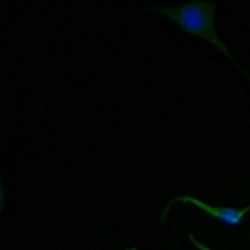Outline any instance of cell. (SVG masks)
<instances>
[{
    "label": "cell",
    "mask_w": 250,
    "mask_h": 250,
    "mask_svg": "<svg viewBox=\"0 0 250 250\" xmlns=\"http://www.w3.org/2000/svg\"><path fill=\"white\" fill-rule=\"evenodd\" d=\"M162 14H166L170 20L178 22L182 28H186L192 34H198L222 50L228 52L226 46L222 44V40L218 38V34L214 32L212 26V16H214V2H190V4H180V6H172V8H162Z\"/></svg>",
    "instance_id": "6da1fadb"
},
{
    "label": "cell",
    "mask_w": 250,
    "mask_h": 250,
    "mask_svg": "<svg viewBox=\"0 0 250 250\" xmlns=\"http://www.w3.org/2000/svg\"><path fill=\"white\" fill-rule=\"evenodd\" d=\"M172 202H190V204L198 206L200 210L208 212L210 216L222 220L228 226H234V228H238L242 224L244 216L250 214V206L248 208H242V210H236V208H216V206H210V204H206V202H202V200H198L194 196H178V198H172Z\"/></svg>",
    "instance_id": "7a4b0ae2"
},
{
    "label": "cell",
    "mask_w": 250,
    "mask_h": 250,
    "mask_svg": "<svg viewBox=\"0 0 250 250\" xmlns=\"http://www.w3.org/2000/svg\"><path fill=\"white\" fill-rule=\"evenodd\" d=\"M188 238H190V242H192V244H194V246H196L198 250H212V248H208L206 244H202V242H198V240H196L194 236H188Z\"/></svg>",
    "instance_id": "3957f363"
},
{
    "label": "cell",
    "mask_w": 250,
    "mask_h": 250,
    "mask_svg": "<svg viewBox=\"0 0 250 250\" xmlns=\"http://www.w3.org/2000/svg\"><path fill=\"white\" fill-rule=\"evenodd\" d=\"M2 182H0V212H2Z\"/></svg>",
    "instance_id": "277c9868"
},
{
    "label": "cell",
    "mask_w": 250,
    "mask_h": 250,
    "mask_svg": "<svg viewBox=\"0 0 250 250\" xmlns=\"http://www.w3.org/2000/svg\"><path fill=\"white\" fill-rule=\"evenodd\" d=\"M128 250H136V248H132V246H130V248H128Z\"/></svg>",
    "instance_id": "5b68a950"
}]
</instances>
